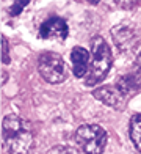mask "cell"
Instances as JSON below:
<instances>
[{"instance_id":"1","label":"cell","mask_w":141,"mask_h":154,"mask_svg":"<svg viewBox=\"0 0 141 154\" xmlns=\"http://www.w3.org/2000/svg\"><path fill=\"white\" fill-rule=\"evenodd\" d=\"M3 145L11 154H27L34 145L32 126L17 115H6L2 123Z\"/></svg>"},{"instance_id":"2","label":"cell","mask_w":141,"mask_h":154,"mask_svg":"<svg viewBox=\"0 0 141 154\" xmlns=\"http://www.w3.org/2000/svg\"><path fill=\"white\" fill-rule=\"evenodd\" d=\"M111 51L102 36H94L91 39V63H89V71L85 77V85L93 87L100 83L108 71L111 69Z\"/></svg>"},{"instance_id":"3","label":"cell","mask_w":141,"mask_h":154,"mask_svg":"<svg viewBox=\"0 0 141 154\" xmlns=\"http://www.w3.org/2000/svg\"><path fill=\"white\" fill-rule=\"evenodd\" d=\"M107 132L99 124H83L75 132V142L86 154H102L107 146Z\"/></svg>"},{"instance_id":"4","label":"cell","mask_w":141,"mask_h":154,"mask_svg":"<svg viewBox=\"0 0 141 154\" xmlns=\"http://www.w3.org/2000/svg\"><path fill=\"white\" fill-rule=\"evenodd\" d=\"M38 71L49 83H63L68 77V68L63 57L56 52H42L38 60Z\"/></svg>"},{"instance_id":"5","label":"cell","mask_w":141,"mask_h":154,"mask_svg":"<svg viewBox=\"0 0 141 154\" xmlns=\"http://www.w3.org/2000/svg\"><path fill=\"white\" fill-rule=\"evenodd\" d=\"M111 38L115 41L116 47L121 52L130 54L140 46V38L135 33V30H132L127 25H116L111 29Z\"/></svg>"},{"instance_id":"6","label":"cell","mask_w":141,"mask_h":154,"mask_svg":"<svg viewBox=\"0 0 141 154\" xmlns=\"http://www.w3.org/2000/svg\"><path fill=\"white\" fill-rule=\"evenodd\" d=\"M69 35V27L63 17L53 16L46 19L39 27V36L42 39H66Z\"/></svg>"},{"instance_id":"7","label":"cell","mask_w":141,"mask_h":154,"mask_svg":"<svg viewBox=\"0 0 141 154\" xmlns=\"http://www.w3.org/2000/svg\"><path fill=\"white\" fill-rule=\"evenodd\" d=\"M70 63H72V72L79 79H85L89 71L91 54L80 46H75L70 51Z\"/></svg>"},{"instance_id":"8","label":"cell","mask_w":141,"mask_h":154,"mask_svg":"<svg viewBox=\"0 0 141 154\" xmlns=\"http://www.w3.org/2000/svg\"><path fill=\"white\" fill-rule=\"evenodd\" d=\"M93 96L110 107H118L124 97V94L119 91L118 87H99L93 91Z\"/></svg>"},{"instance_id":"9","label":"cell","mask_w":141,"mask_h":154,"mask_svg":"<svg viewBox=\"0 0 141 154\" xmlns=\"http://www.w3.org/2000/svg\"><path fill=\"white\" fill-rule=\"evenodd\" d=\"M140 83H141V77H140V74L136 72V74L122 75L121 79L118 80L116 87L119 88V91L125 96V94H129V93H132V91H135V90H138Z\"/></svg>"},{"instance_id":"10","label":"cell","mask_w":141,"mask_h":154,"mask_svg":"<svg viewBox=\"0 0 141 154\" xmlns=\"http://www.w3.org/2000/svg\"><path fill=\"white\" fill-rule=\"evenodd\" d=\"M130 140L135 145V148L141 152V113L132 116L130 120V128H129Z\"/></svg>"},{"instance_id":"11","label":"cell","mask_w":141,"mask_h":154,"mask_svg":"<svg viewBox=\"0 0 141 154\" xmlns=\"http://www.w3.org/2000/svg\"><path fill=\"white\" fill-rule=\"evenodd\" d=\"M30 3V0H16L11 6H10V10H8V13H10V16L11 17H16V16H19L20 13L24 11V8Z\"/></svg>"},{"instance_id":"12","label":"cell","mask_w":141,"mask_h":154,"mask_svg":"<svg viewBox=\"0 0 141 154\" xmlns=\"http://www.w3.org/2000/svg\"><path fill=\"white\" fill-rule=\"evenodd\" d=\"M2 61L3 65H8L10 63V52H8V41L2 35Z\"/></svg>"},{"instance_id":"13","label":"cell","mask_w":141,"mask_h":154,"mask_svg":"<svg viewBox=\"0 0 141 154\" xmlns=\"http://www.w3.org/2000/svg\"><path fill=\"white\" fill-rule=\"evenodd\" d=\"M52 154H86V152H83L82 149H77V148H70V146H61V148L55 149Z\"/></svg>"},{"instance_id":"14","label":"cell","mask_w":141,"mask_h":154,"mask_svg":"<svg viewBox=\"0 0 141 154\" xmlns=\"http://www.w3.org/2000/svg\"><path fill=\"white\" fill-rule=\"evenodd\" d=\"M116 5L122 6V8H132V6H135L140 0H115Z\"/></svg>"},{"instance_id":"15","label":"cell","mask_w":141,"mask_h":154,"mask_svg":"<svg viewBox=\"0 0 141 154\" xmlns=\"http://www.w3.org/2000/svg\"><path fill=\"white\" fill-rule=\"evenodd\" d=\"M135 65H136V72L140 74L141 77V52L138 54V57H136V61H135Z\"/></svg>"},{"instance_id":"16","label":"cell","mask_w":141,"mask_h":154,"mask_svg":"<svg viewBox=\"0 0 141 154\" xmlns=\"http://www.w3.org/2000/svg\"><path fill=\"white\" fill-rule=\"evenodd\" d=\"M88 2H89L91 5H97L99 2H100V0H88Z\"/></svg>"}]
</instances>
